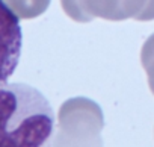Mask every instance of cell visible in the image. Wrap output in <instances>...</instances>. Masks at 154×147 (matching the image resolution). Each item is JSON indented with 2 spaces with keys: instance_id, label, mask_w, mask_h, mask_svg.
<instances>
[{
  "instance_id": "cell-1",
  "label": "cell",
  "mask_w": 154,
  "mask_h": 147,
  "mask_svg": "<svg viewBox=\"0 0 154 147\" xmlns=\"http://www.w3.org/2000/svg\"><path fill=\"white\" fill-rule=\"evenodd\" d=\"M54 129V112L47 97L27 84L0 87V147H39Z\"/></svg>"
},
{
  "instance_id": "cell-2",
  "label": "cell",
  "mask_w": 154,
  "mask_h": 147,
  "mask_svg": "<svg viewBox=\"0 0 154 147\" xmlns=\"http://www.w3.org/2000/svg\"><path fill=\"white\" fill-rule=\"evenodd\" d=\"M23 49V30L18 15L5 0H0V87L18 67Z\"/></svg>"
}]
</instances>
